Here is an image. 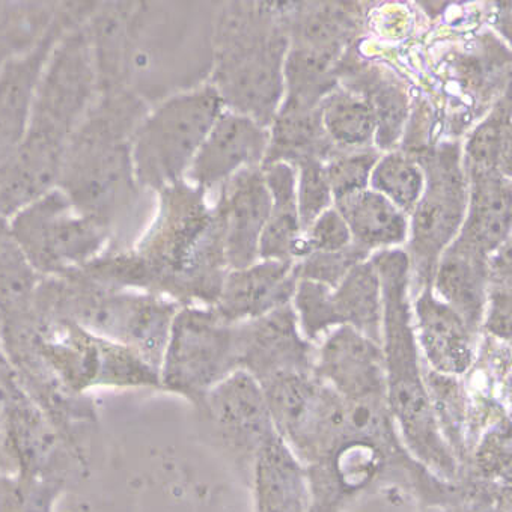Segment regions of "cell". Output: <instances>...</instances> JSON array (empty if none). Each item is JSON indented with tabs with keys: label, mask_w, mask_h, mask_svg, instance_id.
<instances>
[{
	"label": "cell",
	"mask_w": 512,
	"mask_h": 512,
	"mask_svg": "<svg viewBox=\"0 0 512 512\" xmlns=\"http://www.w3.org/2000/svg\"><path fill=\"white\" fill-rule=\"evenodd\" d=\"M88 19L71 26L56 44L25 139L0 165V216L4 219L58 186L68 147L97 98Z\"/></svg>",
	"instance_id": "cell-1"
},
{
	"label": "cell",
	"mask_w": 512,
	"mask_h": 512,
	"mask_svg": "<svg viewBox=\"0 0 512 512\" xmlns=\"http://www.w3.org/2000/svg\"><path fill=\"white\" fill-rule=\"evenodd\" d=\"M383 300L384 380L389 410L409 454L442 481H454L460 463L437 424L425 383V363L416 341L410 303V267L406 250H381L371 256Z\"/></svg>",
	"instance_id": "cell-2"
},
{
	"label": "cell",
	"mask_w": 512,
	"mask_h": 512,
	"mask_svg": "<svg viewBox=\"0 0 512 512\" xmlns=\"http://www.w3.org/2000/svg\"><path fill=\"white\" fill-rule=\"evenodd\" d=\"M159 198L153 226L130 253L139 287L175 303L213 308L229 272L222 219L216 208H208L204 190L184 181L163 190Z\"/></svg>",
	"instance_id": "cell-3"
},
{
	"label": "cell",
	"mask_w": 512,
	"mask_h": 512,
	"mask_svg": "<svg viewBox=\"0 0 512 512\" xmlns=\"http://www.w3.org/2000/svg\"><path fill=\"white\" fill-rule=\"evenodd\" d=\"M148 110L132 91H98L65 154L56 187L110 234L145 192L133 168L132 139Z\"/></svg>",
	"instance_id": "cell-4"
},
{
	"label": "cell",
	"mask_w": 512,
	"mask_h": 512,
	"mask_svg": "<svg viewBox=\"0 0 512 512\" xmlns=\"http://www.w3.org/2000/svg\"><path fill=\"white\" fill-rule=\"evenodd\" d=\"M213 88L225 109L269 128L284 95L290 35L284 14L260 4H232L217 20Z\"/></svg>",
	"instance_id": "cell-5"
},
{
	"label": "cell",
	"mask_w": 512,
	"mask_h": 512,
	"mask_svg": "<svg viewBox=\"0 0 512 512\" xmlns=\"http://www.w3.org/2000/svg\"><path fill=\"white\" fill-rule=\"evenodd\" d=\"M222 98L211 85L178 92L148 110L132 139L136 180L159 195L183 183L220 113Z\"/></svg>",
	"instance_id": "cell-6"
},
{
	"label": "cell",
	"mask_w": 512,
	"mask_h": 512,
	"mask_svg": "<svg viewBox=\"0 0 512 512\" xmlns=\"http://www.w3.org/2000/svg\"><path fill=\"white\" fill-rule=\"evenodd\" d=\"M8 226L40 276L67 278L100 258L110 232L55 187L10 217Z\"/></svg>",
	"instance_id": "cell-7"
},
{
	"label": "cell",
	"mask_w": 512,
	"mask_h": 512,
	"mask_svg": "<svg viewBox=\"0 0 512 512\" xmlns=\"http://www.w3.org/2000/svg\"><path fill=\"white\" fill-rule=\"evenodd\" d=\"M425 187L409 223L410 287L415 294L433 285L434 272L466 217L469 187L460 148L442 145L421 160Z\"/></svg>",
	"instance_id": "cell-8"
},
{
	"label": "cell",
	"mask_w": 512,
	"mask_h": 512,
	"mask_svg": "<svg viewBox=\"0 0 512 512\" xmlns=\"http://www.w3.org/2000/svg\"><path fill=\"white\" fill-rule=\"evenodd\" d=\"M237 332L213 308L186 306L175 315L160 369V384L198 403L238 371Z\"/></svg>",
	"instance_id": "cell-9"
},
{
	"label": "cell",
	"mask_w": 512,
	"mask_h": 512,
	"mask_svg": "<svg viewBox=\"0 0 512 512\" xmlns=\"http://www.w3.org/2000/svg\"><path fill=\"white\" fill-rule=\"evenodd\" d=\"M276 433L302 466L347 430L344 400L317 372H291L260 384Z\"/></svg>",
	"instance_id": "cell-10"
},
{
	"label": "cell",
	"mask_w": 512,
	"mask_h": 512,
	"mask_svg": "<svg viewBox=\"0 0 512 512\" xmlns=\"http://www.w3.org/2000/svg\"><path fill=\"white\" fill-rule=\"evenodd\" d=\"M195 406L217 445L249 479L261 449L278 436L260 383L238 369Z\"/></svg>",
	"instance_id": "cell-11"
},
{
	"label": "cell",
	"mask_w": 512,
	"mask_h": 512,
	"mask_svg": "<svg viewBox=\"0 0 512 512\" xmlns=\"http://www.w3.org/2000/svg\"><path fill=\"white\" fill-rule=\"evenodd\" d=\"M94 5L58 7L43 35L0 65V165L16 153L25 139L38 89L56 44L71 26L91 16Z\"/></svg>",
	"instance_id": "cell-12"
},
{
	"label": "cell",
	"mask_w": 512,
	"mask_h": 512,
	"mask_svg": "<svg viewBox=\"0 0 512 512\" xmlns=\"http://www.w3.org/2000/svg\"><path fill=\"white\" fill-rule=\"evenodd\" d=\"M238 368L258 383L290 372L315 371L317 348L300 332L293 305L235 324Z\"/></svg>",
	"instance_id": "cell-13"
},
{
	"label": "cell",
	"mask_w": 512,
	"mask_h": 512,
	"mask_svg": "<svg viewBox=\"0 0 512 512\" xmlns=\"http://www.w3.org/2000/svg\"><path fill=\"white\" fill-rule=\"evenodd\" d=\"M269 142V128L249 116L223 110L187 171L190 186L207 192L244 169L261 168Z\"/></svg>",
	"instance_id": "cell-14"
},
{
	"label": "cell",
	"mask_w": 512,
	"mask_h": 512,
	"mask_svg": "<svg viewBox=\"0 0 512 512\" xmlns=\"http://www.w3.org/2000/svg\"><path fill=\"white\" fill-rule=\"evenodd\" d=\"M315 372L344 401L388 400L381 345L342 326L324 336Z\"/></svg>",
	"instance_id": "cell-15"
},
{
	"label": "cell",
	"mask_w": 512,
	"mask_h": 512,
	"mask_svg": "<svg viewBox=\"0 0 512 512\" xmlns=\"http://www.w3.org/2000/svg\"><path fill=\"white\" fill-rule=\"evenodd\" d=\"M270 202L261 168L244 169L223 184L216 210L223 223L229 270L260 261V240L269 219Z\"/></svg>",
	"instance_id": "cell-16"
},
{
	"label": "cell",
	"mask_w": 512,
	"mask_h": 512,
	"mask_svg": "<svg viewBox=\"0 0 512 512\" xmlns=\"http://www.w3.org/2000/svg\"><path fill=\"white\" fill-rule=\"evenodd\" d=\"M413 320L422 360L431 371L457 378L470 372L478 357L476 335L433 288L416 294Z\"/></svg>",
	"instance_id": "cell-17"
},
{
	"label": "cell",
	"mask_w": 512,
	"mask_h": 512,
	"mask_svg": "<svg viewBox=\"0 0 512 512\" xmlns=\"http://www.w3.org/2000/svg\"><path fill=\"white\" fill-rule=\"evenodd\" d=\"M296 285L294 263L256 261L226 273L213 309L225 323H246L290 305Z\"/></svg>",
	"instance_id": "cell-18"
},
{
	"label": "cell",
	"mask_w": 512,
	"mask_h": 512,
	"mask_svg": "<svg viewBox=\"0 0 512 512\" xmlns=\"http://www.w3.org/2000/svg\"><path fill=\"white\" fill-rule=\"evenodd\" d=\"M466 174V172H464ZM469 201L455 241L490 258L508 243L511 232V186L500 172L467 174Z\"/></svg>",
	"instance_id": "cell-19"
},
{
	"label": "cell",
	"mask_w": 512,
	"mask_h": 512,
	"mask_svg": "<svg viewBox=\"0 0 512 512\" xmlns=\"http://www.w3.org/2000/svg\"><path fill=\"white\" fill-rule=\"evenodd\" d=\"M431 288L478 335L487 309L488 256L452 241L440 256Z\"/></svg>",
	"instance_id": "cell-20"
},
{
	"label": "cell",
	"mask_w": 512,
	"mask_h": 512,
	"mask_svg": "<svg viewBox=\"0 0 512 512\" xmlns=\"http://www.w3.org/2000/svg\"><path fill=\"white\" fill-rule=\"evenodd\" d=\"M249 481L255 512H311L305 469L281 437L261 449Z\"/></svg>",
	"instance_id": "cell-21"
},
{
	"label": "cell",
	"mask_w": 512,
	"mask_h": 512,
	"mask_svg": "<svg viewBox=\"0 0 512 512\" xmlns=\"http://www.w3.org/2000/svg\"><path fill=\"white\" fill-rule=\"evenodd\" d=\"M270 213L260 240V260L296 263L305 256L303 231L297 205L296 172L290 163L264 165Z\"/></svg>",
	"instance_id": "cell-22"
},
{
	"label": "cell",
	"mask_w": 512,
	"mask_h": 512,
	"mask_svg": "<svg viewBox=\"0 0 512 512\" xmlns=\"http://www.w3.org/2000/svg\"><path fill=\"white\" fill-rule=\"evenodd\" d=\"M336 202V211L350 229L351 240L372 252L397 249L409 237V220L388 198L372 189L357 190Z\"/></svg>",
	"instance_id": "cell-23"
},
{
	"label": "cell",
	"mask_w": 512,
	"mask_h": 512,
	"mask_svg": "<svg viewBox=\"0 0 512 512\" xmlns=\"http://www.w3.org/2000/svg\"><path fill=\"white\" fill-rule=\"evenodd\" d=\"M339 58L290 44L284 64V101L281 112H308L338 88Z\"/></svg>",
	"instance_id": "cell-24"
},
{
	"label": "cell",
	"mask_w": 512,
	"mask_h": 512,
	"mask_svg": "<svg viewBox=\"0 0 512 512\" xmlns=\"http://www.w3.org/2000/svg\"><path fill=\"white\" fill-rule=\"evenodd\" d=\"M332 306L338 327L347 326L381 345L383 300L377 269L371 258L357 264L332 290Z\"/></svg>",
	"instance_id": "cell-25"
},
{
	"label": "cell",
	"mask_w": 512,
	"mask_h": 512,
	"mask_svg": "<svg viewBox=\"0 0 512 512\" xmlns=\"http://www.w3.org/2000/svg\"><path fill=\"white\" fill-rule=\"evenodd\" d=\"M290 44L309 47L339 58L359 29V14L351 5L326 4L300 8L285 16Z\"/></svg>",
	"instance_id": "cell-26"
},
{
	"label": "cell",
	"mask_w": 512,
	"mask_h": 512,
	"mask_svg": "<svg viewBox=\"0 0 512 512\" xmlns=\"http://www.w3.org/2000/svg\"><path fill=\"white\" fill-rule=\"evenodd\" d=\"M38 290L40 275L11 234L8 220L0 217V314L4 327L28 320Z\"/></svg>",
	"instance_id": "cell-27"
},
{
	"label": "cell",
	"mask_w": 512,
	"mask_h": 512,
	"mask_svg": "<svg viewBox=\"0 0 512 512\" xmlns=\"http://www.w3.org/2000/svg\"><path fill=\"white\" fill-rule=\"evenodd\" d=\"M321 124L335 147L362 150L377 133V119L371 106L348 89H333L320 104Z\"/></svg>",
	"instance_id": "cell-28"
},
{
	"label": "cell",
	"mask_w": 512,
	"mask_h": 512,
	"mask_svg": "<svg viewBox=\"0 0 512 512\" xmlns=\"http://www.w3.org/2000/svg\"><path fill=\"white\" fill-rule=\"evenodd\" d=\"M464 172L509 175L511 169V101L503 98L467 142Z\"/></svg>",
	"instance_id": "cell-29"
},
{
	"label": "cell",
	"mask_w": 512,
	"mask_h": 512,
	"mask_svg": "<svg viewBox=\"0 0 512 512\" xmlns=\"http://www.w3.org/2000/svg\"><path fill=\"white\" fill-rule=\"evenodd\" d=\"M353 88L348 91L362 97L371 106L377 119L375 141L381 148H391L400 138L407 118V97L400 86L375 71L363 74L365 79L353 74Z\"/></svg>",
	"instance_id": "cell-30"
},
{
	"label": "cell",
	"mask_w": 512,
	"mask_h": 512,
	"mask_svg": "<svg viewBox=\"0 0 512 512\" xmlns=\"http://www.w3.org/2000/svg\"><path fill=\"white\" fill-rule=\"evenodd\" d=\"M369 184L372 190L381 193L409 216L424 192L425 175L416 160L394 151L378 159L372 169Z\"/></svg>",
	"instance_id": "cell-31"
},
{
	"label": "cell",
	"mask_w": 512,
	"mask_h": 512,
	"mask_svg": "<svg viewBox=\"0 0 512 512\" xmlns=\"http://www.w3.org/2000/svg\"><path fill=\"white\" fill-rule=\"evenodd\" d=\"M443 512H511V484L488 481L460 469L449 482Z\"/></svg>",
	"instance_id": "cell-32"
},
{
	"label": "cell",
	"mask_w": 512,
	"mask_h": 512,
	"mask_svg": "<svg viewBox=\"0 0 512 512\" xmlns=\"http://www.w3.org/2000/svg\"><path fill=\"white\" fill-rule=\"evenodd\" d=\"M482 329L496 341H511V241L488 258L487 309Z\"/></svg>",
	"instance_id": "cell-33"
},
{
	"label": "cell",
	"mask_w": 512,
	"mask_h": 512,
	"mask_svg": "<svg viewBox=\"0 0 512 512\" xmlns=\"http://www.w3.org/2000/svg\"><path fill=\"white\" fill-rule=\"evenodd\" d=\"M460 469L488 481L511 484V437H509V418L485 428L473 446L466 463Z\"/></svg>",
	"instance_id": "cell-34"
},
{
	"label": "cell",
	"mask_w": 512,
	"mask_h": 512,
	"mask_svg": "<svg viewBox=\"0 0 512 512\" xmlns=\"http://www.w3.org/2000/svg\"><path fill=\"white\" fill-rule=\"evenodd\" d=\"M332 290L327 285L297 281L293 309L300 332L309 342H315L338 329L332 306Z\"/></svg>",
	"instance_id": "cell-35"
},
{
	"label": "cell",
	"mask_w": 512,
	"mask_h": 512,
	"mask_svg": "<svg viewBox=\"0 0 512 512\" xmlns=\"http://www.w3.org/2000/svg\"><path fill=\"white\" fill-rule=\"evenodd\" d=\"M50 22L47 7H0V65L31 47Z\"/></svg>",
	"instance_id": "cell-36"
},
{
	"label": "cell",
	"mask_w": 512,
	"mask_h": 512,
	"mask_svg": "<svg viewBox=\"0 0 512 512\" xmlns=\"http://www.w3.org/2000/svg\"><path fill=\"white\" fill-rule=\"evenodd\" d=\"M366 250L351 243L338 252H314L294 263L297 281H311L336 288L345 276L363 261L369 260Z\"/></svg>",
	"instance_id": "cell-37"
},
{
	"label": "cell",
	"mask_w": 512,
	"mask_h": 512,
	"mask_svg": "<svg viewBox=\"0 0 512 512\" xmlns=\"http://www.w3.org/2000/svg\"><path fill=\"white\" fill-rule=\"evenodd\" d=\"M377 162L378 154L371 148L344 150L324 162L333 199L338 201L357 190L368 189L369 178Z\"/></svg>",
	"instance_id": "cell-38"
},
{
	"label": "cell",
	"mask_w": 512,
	"mask_h": 512,
	"mask_svg": "<svg viewBox=\"0 0 512 512\" xmlns=\"http://www.w3.org/2000/svg\"><path fill=\"white\" fill-rule=\"evenodd\" d=\"M299 166L297 205H299L300 225H302V231L305 232L324 211L329 210L333 196L329 181H327L324 162L318 159H308L300 162Z\"/></svg>",
	"instance_id": "cell-39"
},
{
	"label": "cell",
	"mask_w": 512,
	"mask_h": 512,
	"mask_svg": "<svg viewBox=\"0 0 512 512\" xmlns=\"http://www.w3.org/2000/svg\"><path fill=\"white\" fill-rule=\"evenodd\" d=\"M353 243L350 229L336 208L324 211L308 231L303 232L305 256L314 252H338ZM303 256V258H305Z\"/></svg>",
	"instance_id": "cell-40"
},
{
	"label": "cell",
	"mask_w": 512,
	"mask_h": 512,
	"mask_svg": "<svg viewBox=\"0 0 512 512\" xmlns=\"http://www.w3.org/2000/svg\"><path fill=\"white\" fill-rule=\"evenodd\" d=\"M419 512H443L442 509L437 508V506H428V508H421Z\"/></svg>",
	"instance_id": "cell-41"
},
{
	"label": "cell",
	"mask_w": 512,
	"mask_h": 512,
	"mask_svg": "<svg viewBox=\"0 0 512 512\" xmlns=\"http://www.w3.org/2000/svg\"><path fill=\"white\" fill-rule=\"evenodd\" d=\"M4 330V318H2V314H0V333Z\"/></svg>",
	"instance_id": "cell-42"
},
{
	"label": "cell",
	"mask_w": 512,
	"mask_h": 512,
	"mask_svg": "<svg viewBox=\"0 0 512 512\" xmlns=\"http://www.w3.org/2000/svg\"><path fill=\"white\" fill-rule=\"evenodd\" d=\"M0 217H2V216H0Z\"/></svg>",
	"instance_id": "cell-43"
}]
</instances>
